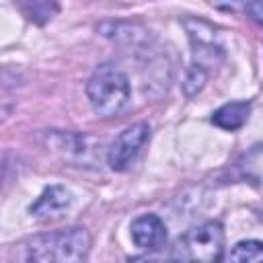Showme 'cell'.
Listing matches in <instances>:
<instances>
[{
  "label": "cell",
  "mask_w": 263,
  "mask_h": 263,
  "mask_svg": "<svg viewBox=\"0 0 263 263\" xmlns=\"http://www.w3.org/2000/svg\"><path fill=\"white\" fill-rule=\"evenodd\" d=\"M88 232L84 228H66V230H55L41 234L33 240H29L27 261H58V263H76L86 259L88 253Z\"/></svg>",
  "instance_id": "6da1fadb"
},
{
  "label": "cell",
  "mask_w": 263,
  "mask_h": 263,
  "mask_svg": "<svg viewBox=\"0 0 263 263\" xmlns=\"http://www.w3.org/2000/svg\"><path fill=\"white\" fill-rule=\"evenodd\" d=\"M86 95L95 113L111 117L125 109L129 101V82L119 68L103 64L92 72L86 84Z\"/></svg>",
  "instance_id": "7a4b0ae2"
},
{
  "label": "cell",
  "mask_w": 263,
  "mask_h": 263,
  "mask_svg": "<svg viewBox=\"0 0 263 263\" xmlns=\"http://www.w3.org/2000/svg\"><path fill=\"white\" fill-rule=\"evenodd\" d=\"M224 251V230L220 222H203L187 230L175 245L173 257L181 261H203L214 263L222 259Z\"/></svg>",
  "instance_id": "3957f363"
},
{
  "label": "cell",
  "mask_w": 263,
  "mask_h": 263,
  "mask_svg": "<svg viewBox=\"0 0 263 263\" xmlns=\"http://www.w3.org/2000/svg\"><path fill=\"white\" fill-rule=\"evenodd\" d=\"M148 138H150V127L146 123H136V125H129L127 129H123L113 140V144L107 152L109 166L113 171H125L129 166V162L138 156L142 146L148 142Z\"/></svg>",
  "instance_id": "277c9868"
},
{
  "label": "cell",
  "mask_w": 263,
  "mask_h": 263,
  "mask_svg": "<svg viewBox=\"0 0 263 263\" xmlns=\"http://www.w3.org/2000/svg\"><path fill=\"white\" fill-rule=\"evenodd\" d=\"M132 240L144 251H158L166 240V226L154 214H144L132 222Z\"/></svg>",
  "instance_id": "5b68a950"
},
{
  "label": "cell",
  "mask_w": 263,
  "mask_h": 263,
  "mask_svg": "<svg viewBox=\"0 0 263 263\" xmlns=\"http://www.w3.org/2000/svg\"><path fill=\"white\" fill-rule=\"evenodd\" d=\"M70 203H72V195H70L64 187L51 185V187H47V189L35 199V203L29 208V212H31L33 218L47 222V220L60 218V216L70 208Z\"/></svg>",
  "instance_id": "8992f818"
},
{
  "label": "cell",
  "mask_w": 263,
  "mask_h": 263,
  "mask_svg": "<svg viewBox=\"0 0 263 263\" xmlns=\"http://www.w3.org/2000/svg\"><path fill=\"white\" fill-rule=\"evenodd\" d=\"M249 113H251V105H249V103H240V101H236V103H226V105H222L220 109L214 111L212 121H214L218 127L232 132V129H238V127L247 121Z\"/></svg>",
  "instance_id": "52a82bcc"
},
{
  "label": "cell",
  "mask_w": 263,
  "mask_h": 263,
  "mask_svg": "<svg viewBox=\"0 0 263 263\" xmlns=\"http://www.w3.org/2000/svg\"><path fill=\"white\" fill-rule=\"evenodd\" d=\"M232 261H253L263 263V242L261 240H240L230 251Z\"/></svg>",
  "instance_id": "ba28073f"
},
{
  "label": "cell",
  "mask_w": 263,
  "mask_h": 263,
  "mask_svg": "<svg viewBox=\"0 0 263 263\" xmlns=\"http://www.w3.org/2000/svg\"><path fill=\"white\" fill-rule=\"evenodd\" d=\"M18 4L27 10L29 18H35L39 23L51 18V14L55 10V2L53 0H41V2L39 0H18Z\"/></svg>",
  "instance_id": "9c48e42d"
},
{
  "label": "cell",
  "mask_w": 263,
  "mask_h": 263,
  "mask_svg": "<svg viewBox=\"0 0 263 263\" xmlns=\"http://www.w3.org/2000/svg\"><path fill=\"white\" fill-rule=\"evenodd\" d=\"M245 8L255 21L263 23V0H245Z\"/></svg>",
  "instance_id": "30bf717a"
}]
</instances>
